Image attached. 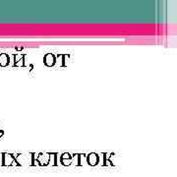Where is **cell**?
I'll use <instances>...</instances> for the list:
<instances>
[{
    "label": "cell",
    "instance_id": "cell-4",
    "mask_svg": "<svg viewBox=\"0 0 177 177\" xmlns=\"http://www.w3.org/2000/svg\"><path fill=\"white\" fill-rule=\"evenodd\" d=\"M9 62H10V59H9V56L6 53H2L0 54V66L4 67L7 66Z\"/></svg>",
    "mask_w": 177,
    "mask_h": 177
},
{
    "label": "cell",
    "instance_id": "cell-1",
    "mask_svg": "<svg viewBox=\"0 0 177 177\" xmlns=\"http://www.w3.org/2000/svg\"><path fill=\"white\" fill-rule=\"evenodd\" d=\"M49 157H50V154H46V152H44V154H38L36 161L38 165H47V164H49Z\"/></svg>",
    "mask_w": 177,
    "mask_h": 177
},
{
    "label": "cell",
    "instance_id": "cell-5",
    "mask_svg": "<svg viewBox=\"0 0 177 177\" xmlns=\"http://www.w3.org/2000/svg\"><path fill=\"white\" fill-rule=\"evenodd\" d=\"M44 63L46 64L47 66H52L54 63H55V58L52 54H47L44 57Z\"/></svg>",
    "mask_w": 177,
    "mask_h": 177
},
{
    "label": "cell",
    "instance_id": "cell-2",
    "mask_svg": "<svg viewBox=\"0 0 177 177\" xmlns=\"http://www.w3.org/2000/svg\"><path fill=\"white\" fill-rule=\"evenodd\" d=\"M15 160H15L14 155H12L10 154H2V164L3 165H6V166L12 165Z\"/></svg>",
    "mask_w": 177,
    "mask_h": 177
},
{
    "label": "cell",
    "instance_id": "cell-6",
    "mask_svg": "<svg viewBox=\"0 0 177 177\" xmlns=\"http://www.w3.org/2000/svg\"><path fill=\"white\" fill-rule=\"evenodd\" d=\"M72 163H74L76 166L80 165V163H79V155H74L72 157Z\"/></svg>",
    "mask_w": 177,
    "mask_h": 177
},
{
    "label": "cell",
    "instance_id": "cell-3",
    "mask_svg": "<svg viewBox=\"0 0 177 177\" xmlns=\"http://www.w3.org/2000/svg\"><path fill=\"white\" fill-rule=\"evenodd\" d=\"M87 163L91 166H94L96 164H99V155L94 152L87 155Z\"/></svg>",
    "mask_w": 177,
    "mask_h": 177
}]
</instances>
